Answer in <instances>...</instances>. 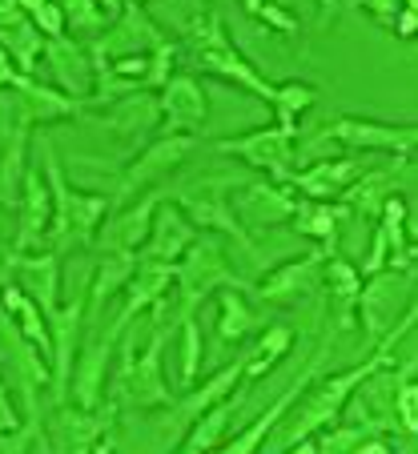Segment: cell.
I'll list each match as a JSON object with an SVG mask.
<instances>
[{
    "label": "cell",
    "mask_w": 418,
    "mask_h": 454,
    "mask_svg": "<svg viewBox=\"0 0 418 454\" xmlns=\"http://www.w3.org/2000/svg\"><path fill=\"white\" fill-rule=\"evenodd\" d=\"M414 317H418V306H406V309L398 314V322H394V326L375 342L370 358H362V362H354V366H346L342 374L314 378V382L306 386V395H302L298 403H294L290 411L282 414V422H278L270 434H265V442H262L265 450H270V454H273V450H294L298 442L314 438L322 427L338 422V414H342V406H346V398L354 395V386H359L375 366H383V362H394V350H398V342L414 334Z\"/></svg>",
    "instance_id": "cell-1"
},
{
    "label": "cell",
    "mask_w": 418,
    "mask_h": 454,
    "mask_svg": "<svg viewBox=\"0 0 418 454\" xmlns=\"http://www.w3.org/2000/svg\"><path fill=\"white\" fill-rule=\"evenodd\" d=\"M222 286L249 290L230 270V257H225V246L217 241V233L197 230V238L185 246V254L173 262V298H177V309L181 314L201 309V301L209 298V294H217Z\"/></svg>",
    "instance_id": "cell-2"
},
{
    "label": "cell",
    "mask_w": 418,
    "mask_h": 454,
    "mask_svg": "<svg viewBox=\"0 0 418 454\" xmlns=\"http://www.w3.org/2000/svg\"><path fill=\"white\" fill-rule=\"evenodd\" d=\"M197 149L193 133H157L149 145L137 149V157L117 173V193L109 198V206H125V201L141 198L149 189H157L170 173L181 169L189 153Z\"/></svg>",
    "instance_id": "cell-3"
},
{
    "label": "cell",
    "mask_w": 418,
    "mask_h": 454,
    "mask_svg": "<svg viewBox=\"0 0 418 454\" xmlns=\"http://www.w3.org/2000/svg\"><path fill=\"white\" fill-rule=\"evenodd\" d=\"M406 306H414V274L386 266L362 278L359 301H354V322L367 334V346H375L398 322V314Z\"/></svg>",
    "instance_id": "cell-4"
},
{
    "label": "cell",
    "mask_w": 418,
    "mask_h": 454,
    "mask_svg": "<svg viewBox=\"0 0 418 454\" xmlns=\"http://www.w3.org/2000/svg\"><path fill=\"white\" fill-rule=\"evenodd\" d=\"M294 145H298V133L282 129L278 121H270V125H262V129H249V133H238V137L209 141L214 153L238 157L241 165L257 169L262 177H270V181H290L294 165H298L294 161Z\"/></svg>",
    "instance_id": "cell-5"
},
{
    "label": "cell",
    "mask_w": 418,
    "mask_h": 454,
    "mask_svg": "<svg viewBox=\"0 0 418 454\" xmlns=\"http://www.w3.org/2000/svg\"><path fill=\"white\" fill-rule=\"evenodd\" d=\"M238 185V177H205V181H193L177 193V209L193 222V230H205V233H217V238H230L233 246H241L246 254H257L254 238L241 230V222L233 217L230 209V193L225 189Z\"/></svg>",
    "instance_id": "cell-6"
},
{
    "label": "cell",
    "mask_w": 418,
    "mask_h": 454,
    "mask_svg": "<svg viewBox=\"0 0 418 454\" xmlns=\"http://www.w3.org/2000/svg\"><path fill=\"white\" fill-rule=\"evenodd\" d=\"M294 201L298 193L290 189V181H238L230 193V209L233 217L241 222V230L254 238V233H265V230H278V225L290 222L294 214Z\"/></svg>",
    "instance_id": "cell-7"
},
{
    "label": "cell",
    "mask_w": 418,
    "mask_h": 454,
    "mask_svg": "<svg viewBox=\"0 0 418 454\" xmlns=\"http://www.w3.org/2000/svg\"><path fill=\"white\" fill-rule=\"evenodd\" d=\"M326 362H330V334L322 338V346H318L314 350V358L306 362V370H298V374L290 378V386H286L282 395L278 398H270V403L262 406V411H257V419L254 422H246V427L238 430V434H230L222 442V450L225 454H249V450H262V442H265V434H270L273 427H278V422H282V414L290 411L294 403H298L302 395H306V386L314 382L318 374H322V366Z\"/></svg>",
    "instance_id": "cell-8"
},
{
    "label": "cell",
    "mask_w": 418,
    "mask_h": 454,
    "mask_svg": "<svg viewBox=\"0 0 418 454\" xmlns=\"http://www.w3.org/2000/svg\"><path fill=\"white\" fill-rule=\"evenodd\" d=\"M326 137L354 153H390V157H414L418 129L414 121L394 125V121H370V117H334L322 129Z\"/></svg>",
    "instance_id": "cell-9"
},
{
    "label": "cell",
    "mask_w": 418,
    "mask_h": 454,
    "mask_svg": "<svg viewBox=\"0 0 418 454\" xmlns=\"http://www.w3.org/2000/svg\"><path fill=\"white\" fill-rule=\"evenodd\" d=\"M326 254H334V249L318 246V249H310V254H302V257H290V262H282V266H273L249 294H254L262 306H298V301L314 298V294L322 290Z\"/></svg>",
    "instance_id": "cell-10"
},
{
    "label": "cell",
    "mask_w": 418,
    "mask_h": 454,
    "mask_svg": "<svg viewBox=\"0 0 418 454\" xmlns=\"http://www.w3.org/2000/svg\"><path fill=\"white\" fill-rule=\"evenodd\" d=\"M162 41H165V28L141 4L125 0L121 12L109 20V28L89 44V52H93V60H117V57H137V52H154Z\"/></svg>",
    "instance_id": "cell-11"
},
{
    "label": "cell",
    "mask_w": 418,
    "mask_h": 454,
    "mask_svg": "<svg viewBox=\"0 0 418 454\" xmlns=\"http://www.w3.org/2000/svg\"><path fill=\"white\" fill-rule=\"evenodd\" d=\"M93 121L101 129H109L113 137H121L125 145H146L162 129V105H157V93L154 89H133L125 97H113L105 101L101 109L93 113Z\"/></svg>",
    "instance_id": "cell-12"
},
{
    "label": "cell",
    "mask_w": 418,
    "mask_h": 454,
    "mask_svg": "<svg viewBox=\"0 0 418 454\" xmlns=\"http://www.w3.org/2000/svg\"><path fill=\"white\" fill-rule=\"evenodd\" d=\"M41 65L49 69L52 85L65 97H73L77 105L93 97L97 60H93V52H89V44H81L77 36H44Z\"/></svg>",
    "instance_id": "cell-13"
},
{
    "label": "cell",
    "mask_w": 418,
    "mask_h": 454,
    "mask_svg": "<svg viewBox=\"0 0 418 454\" xmlns=\"http://www.w3.org/2000/svg\"><path fill=\"white\" fill-rule=\"evenodd\" d=\"M157 105H162V129L157 133H193V137H201L205 121H209V97H205L201 81L193 73H173L157 89Z\"/></svg>",
    "instance_id": "cell-14"
},
{
    "label": "cell",
    "mask_w": 418,
    "mask_h": 454,
    "mask_svg": "<svg viewBox=\"0 0 418 454\" xmlns=\"http://www.w3.org/2000/svg\"><path fill=\"white\" fill-rule=\"evenodd\" d=\"M117 338L113 330H105L101 338L77 350V362H73V374H68V403L81 406V411H97L105 398V382H109V362L113 350H117Z\"/></svg>",
    "instance_id": "cell-15"
},
{
    "label": "cell",
    "mask_w": 418,
    "mask_h": 454,
    "mask_svg": "<svg viewBox=\"0 0 418 454\" xmlns=\"http://www.w3.org/2000/svg\"><path fill=\"white\" fill-rule=\"evenodd\" d=\"M162 198H165L162 189H149V193H141V198L117 206V217H113L109 225H97L93 246L101 249V254H137L141 241H146L149 222H154V209H157Z\"/></svg>",
    "instance_id": "cell-16"
},
{
    "label": "cell",
    "mask_w": 418,
    "mask_h": 454,
    "mask_svg": "<svg viewBox=\"0 0 418 454\" xmlns=\"http://www.w3.org/2000/svg\"><path fill=\"white\" fill-rule=\"evenodd\" d=\"M170 290H173V262H149V257H137L133 274H129L125 290H121V314L109 330L121 334L133 317L149 314Z\"/></svg>",
    "instance_id": "cell-17"
},
{
    "label": "cell",
    "mask_w": 418,
    "mask_h": 454,
    "mask_svg": "<svg viewBox=\"0 0 418 454\" xmlns=\"http://www.w3.org/2000/svg\"><path fill=\"white\" fill-rule=\"evenodd\" d=\"M367 165L351 153H330V157H318V161L302 165V169L290 173V189H298L302 198H314V201H338L346 193L359 173Z\"/></svg>",
    "instance_id": "cell-18"
},
{
    "label": "cell",
    "mask_w": 418,
    "mask_h": 454,
    "mask_svg": "<svg viewBox=\"0 0 418 454\" xmlns=\"http://www.w3.org/2000/svg\"><path fill=\"white\" fill-rule=\"evenodd\" d=\"M49 214H52V193L41 169H25L17 198V249L12 254H33L44 249V233H49Z\"/></svg>",
    "instance_id": "cell-19"
},
{
    "label": "cell",
    "mask_w": 418,
    "mask_h": 454,
    "mask_svg": "<svg viewBox=\"0 0 418 454\" xmlns=\"http://www.w3.org/2000/svg\"><path fill=\"white\" fill-rule=\"evenodd\" d=\"M113 414L117 406H97V411H81V406H65L57 403V422H52V446L57 450H101V442L113 430Z\"/></svg>",
    "instance_id": "cell-20"
},
{
    "label": "cell",
    "mask_w": 418,
    "mask_h": 454,
    "mask_svg": "<svg viewBox=\"0 0 418 454\" xmlns=\"http://www.w3.org/2000/svg\"><path fill=\"white\" fill-rule=\"evenodd\" d=\"M9 274L36 306L44 309V317L60 306V257L57 249H41V254H12L9 257Z\"/></svg>",
    "instance_id": "cell-21"
},
{
    "label": "cell",
    "mask_w": 418,
    "mask_h": 454,
    "mask_svg": "<svg viewBox=\"0 0 418 454\" xmlns=\"http://www.w3.org/2000/svg\"><path fill=\"white\" fill-rule=\"evenodd\" d=\"M197 238L193 222L177 209V201L162 198L154 209V222H149V233L137 249V257H149V262H177L185 254V246Z\"/></svg>",
    "instance_id": "cell-22"
},
{
    "label": "cell",
    "mask_w": 418,
    "mask_h": 454,
    "mask_svg": "<svg viewBox=\"0 0 418 454\" xmlns=\"http://www.w3.org/2000/svg\"><path fill=\"white\" fill-rule=\"evenodd\" d=\"M359 286H362V274L354 262L334 249L326 254L322 262V298L330 301V330H351L354 326V301H359Z\"/></svg>",
    "instance_id": "cell-23"
},
{
    "label": "cell",
    "mask_w": 418,
    "mask_h": 454,
    "mask_svg": "<svg viewBox=\"0 0 418 454\" xmlns=\"http://www.w3.org/2000/svg\"><path fill=\"white\" fill-rule=\"evenodd\" d=\"M17 89V113L28 121V125H44V121H65V117H77L81 105L73 101V97H65L57 85H49V81L41 77H12V85Z\"/></svg>",
    "instance_id": "cell-24"
},
{
    "label": "cell",
    "mask_w": 418,
    "mask_h": 454,
    "mask_svg": "<svg viewBox=\"0 0 418 454\" xmlns=\"http://www.w3.org/2000/svg\"><path fill=\"white\" fill-rule=\"evenodd\" d=\"M246 403H249V390H246V386H238L230 398H222L217 406H209L201 419L189 422L185 438H181V450H189V454H197V450H217V446L230 438L233 414H238Z\"/></svg>",
    "instance_id": "cell-25"
},
{
    "label": "cell",
    "mask_w": 418,
    "mask_h": 454,
    "mask_svg": "<svg viewBox=\"0 0 418 454\" xmlns=\"http://www.w3.org/2000/svg\"><path fill=\"white\" fill-rule=\"evenodd\" d=\"M342 217H346V209H342V201L334 206V201H314V198H298L294 201V214H290V230L302 233V238L318 241V246L326 249H338V233H342Z\"/></svg>",
    "instance_id": "cell-26"
},
{
    "label": "cell",
    "mask_w": 418,
    "mask_h": 454,
    "mask_svg": "<svg viewBox=\"0 0 418 454\" xmlns=\"http://www.w3.org/2000/svg\"><path fill=\"white\" fill-rule=\"evenodd\" d=\"M294 350V330L290 326H265L262 334L254 338L246 354H241V386H254L270 374L282 358H290Z\"/></svg>",
    "instance_id": "cell-27"
},
{
    "label": "cell",
    "mask_w": 418,
    "mask_h": 454,
    "mask_svg": "<svg viewBox=\"0 0 418 454\" xmlns=\"http://www.w3.org/2000/svg\"><path fill=\"white\" fill-rule=\"evenodd\" d=\"M173 378H177V395H185L189 386L201 378V358H205V342H201V326H197V309L177 317V326H173Z\"/></svg>",
    "instance_id": "cell-28"
},
{
    "label": "cell",
    "mask_w": 418,
    "mask_h": 454,
    "mask_svg": "<svg viewBox=\"0 0 418 454\" xmlns=\"http://www.w3.org/2000/svg\"><path fill=\"white\" fill-rule=\"evenodd\" d=\"M133 266H137V254H105L93 266V282L85 286V314H101L113 298H121Z\"/></svg>",
    "instance_id": "cell-29"
},
{
    "label": "cell",
    "mask_w": 418,
    "mask_h": 454,
    "mask_svg": "<svg viewBox=\"0 0 418 454\" xmlns=\"http://www.w3.org/2000/svg\"><path fill=\"white\" fill-rule=\"evenodd\" d=\"M0 306L9 309V317L17 322L20 334H25L28 342L44 354V358H49V354H52V338H49V317H44V309L36 306V301L28 298L20 286H0Z\"/></svg>",
    "instance_id": "cell-30"
},
{
    "label": "cell",
    "mask_w": 418,
    "mask_h": 454,
    "mask_svg": "<svg viewBox=\"0 0 418 454\" xmlns=\"http://www.w3.org/2000/svg\"><path fill=\"white\" fill-rule=\"evenodd\" d=\"M257 330V314L246 301V290H222L217 294V342H246Z\"/></svg>",
    "instance_id": "cell-31"
},
{
    "label": "cell",
    "mask_w": 418,
    "mask_h": 454,
    "mask_svg": "<svg viewBox=\"0 0 418 454\" xmlns=\"http://www.w3.org/2000/svg\"><path fill=\"white\" fill-rule=\"evenodd\" d=\"M0 44L9 49L12 65H17L20 77H41V49H44V36L33 28V20H20L12 28H0Z\"/></svg>",
    "instance_id": "cell-32"
},
{
    "label": "cell",
    "mask_w": 418,
    "mask_h": 454,
    "mask_svg": "<svg viewBox=\"0 0 418 454\" xmlns=\"http://www.w3.org/2000/svg\"><path fill=\"white\" fill-rule=\"evenodd\" d=\"M314 101H318V85L314 81H282L278 85V93H273V121L282 129H290V133H298V121L306 117L310 109H314Z\"/></svg>",
    "instance_id": "cell-33"
},
{
    "label": "cell",
    "mask_w": 418,
    "mask_h": 454,
    "mask_svg": "<svg viewBox=\"0 0 418 454\" xmlns=\"http://www.w3.org/2000/svg\"><path fill=\"white\" fill-rule=\"evenodd\" d=\"M241 9H246L257 25L270 28V33L290 36V41L294 36H302V17L286 4V0H241Z\"/></svg>",
    "instance_id": "cell-34"
},
{
    "label": "cell",
    "mask_w": 418,
    "mask_h": 454,
    "mask_svg": "<svg viewBox=\"0 0 418 454\" xmlns=\"http://www.w3.org/2000/svg\"><path fill=\"white\" fill-rule=\"evenodd\" d=\"M60 12H65V28L68 36H101L105 28H109V12L97 4V0H57Z\"/></svg>",
    "instance_id": "cell-35"
},
{
    "label": "cell",
    "mask_w": 418,
    "mask_h": 454,
    "mask_svg": "<svg viewBox=\"0 0 418 454\" xmlns=\"http://www.w3.org/2000/svg\"><path fill=\"white\" fill-rule=\"evenodd\" d=\"M394 419H398V427L406 430L410 438H418V386H414V378H402L398 382V395H394Z\"/></svg>",
    "instance_id": "cell-36"
},
{
    "label": "cell",
    "mask_w": 418,
    "mask_h": 454,
    "mask_svg": "<svg viewBox=\"0 0 418 454\" xmlns=\"http://www.w3.org/2000/svg\"><path fill=\"white\" fill-rule=\"evenodd\" d=\"M28 20H33V28H36L41 36H68L65 12H60L57 0H44V4H36V9L28 12Z\"/></svg>",
    "instance_id": "cell-37"
},
{
    "label": "cell",
    "mask_w": 418,
    "mask_h": 454,
    "mask_svg": "<svg viewBox=\"0 0 418 454\" xmlns=\"http://www.w3.org/2000/svg\"><path fill=\"white\" fill-rule=\"evenodd\" d=\"M359 9L367 12L370 20H378V25H386V28H390L394 12L402 9V0H359Z\"/></svg>",
    "instance_id": "cell-38"
},
{
    "label": "cell",
    "mask_w": 418,
    "mask_h": 454,
    "mask_svg": "<svg viewBox=\"0 0 418 454\" xmlns=\"http://www.w3.org/2000/svg\"><path fill=\"white\" fill-rule=\"evenodd\" d=\"M390 33L398 36V41H414V33H418V9H398V12H394Z\"/></svg>",
    "instance_id": "cell-39"
},
{
    "label": "cell",
    "mask_w": 418,
    "mask_h": 454,
    "mask_svg": "<svg viewBox=\"0 0 418 454\" xmlns=\"http://www.w3.org/2000/svg\"><path fill=\"white\" fill-rule=\"evenodd\" d=\"M12 427H20V419H17V411H12L9 386H0V434H4V430H12Z\"/></svg>",
    "instance_id": "cell-40"
},
{
    "label": "cell",
    "mask_w": 418,
    "mask_h": 454,
    "mask_svg": "<svg viewBox=\"0 0 418 454\" xmlns=\"http://www.w3.org/2000/svg\"><path fill=\"white\" fill-rule=\"evenodd\" d=\"M25 20V12H20L17 0H0V28H12Z\"/></svg>",
    "instance_id": "cell-41"
},
{
    "label": "cell",
    "mask_w": 418,
    "mask_h": 454,
    "mask_svg": "<svg viewBox=\"0 0 418 454\" xmlns=\"http://www.w3.org/2000/svg\"><path fill=\"white\" fill-rule=\"evenodd\" d=\"M12 77H17V65H12L9 49L0 44V89H9V85H12Z\"/></svg>",
    "instance_id": "cell-42"
},
{
    "label": "cell",
    "mask_w": 418,
    "mask_h": 454,
    "mask_svg": "<svg viewBox=\"0 0 418 454\" xmlns=\"http://www.w3.org/2000/svg\"><path fill=\"white\" fill-rule=\"evenodd\" d=\"M342 9V0H318V12H322V25H330L334 17H338Z\"/></svg>",
    "instance_id": "cell-43"
},
{
    "label": "cell",
    "mask_w": 418,
    "mask_h": 454,
    "mask_svg": "<svg viewBox=\"0 0 418 454\" xmlns=\"http://www.w3.org/2000/svg\"><path fill=\"white\" fill-rule=\"evenodd\" d=\"M97 4H101V9L109 12V17H117V12H121V4H125V0H97Z\"/></svg>",
    "instance_id": "cell-44"
},
{
    "label": "cell",
    "mask_w": 418,
    "mask_h": 454,
    "mask_svg": "<svg viewBox=\"0 0 418 454\" xmlns=\"http://www.w3.org/2000/svg\"><path fill=\"white\" fill-rule=\"evenodd\" d=\"M17 4H20V12H25V17H28V12H33L36 4H44V0H17Z\"/></svg>",
    "instance_id": "cell-45"
},
{
    "label": "cell",
    "mask_w": 418,
    "mask_h": 454,
    "mask_svg": "<svg viewBox=\"0 0 418 454\" xmlns=\"http://www.w3.org/2000/svg\"><path fill=\"white\" fill-rule=\"evenodd\" d=\"M205 4H209V9H222V4H233V0H205Z\"/></svg>",
    "instance_id": "cell-46"
},
{
    "label": "cell",
    "mask_w": 418,
    "mask_h": 454,
    "mask_svg": "<svg viewBox=\"0 0 418 454\" xmlns=\"http://www.w3.org/2000/svg\"><path fill=\"white\" fill-rule=\"evenodd\" d=\"M402 9H418V0H402Z\"/></svg>",
    "instance_id": "cell-47"
},
{
    "label": "cell",
    "mask_w": 418,
    "mask_h": 454,
    "mask_svg": "<svg viewBox=\"0 0 418 454\" xmlns=\"http://www.w3.org/2000/svg\"><path fill=\"white\" fill-rule=\"evenodd\" d=\"M133 4H146V0H133Z\"/></svg>",
    "instance_id": "cell-48"
}]
</instances>
